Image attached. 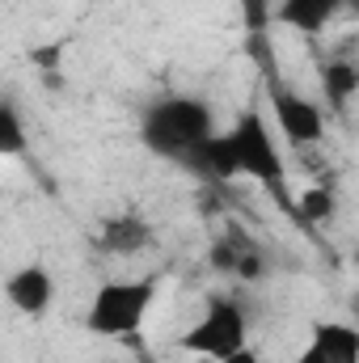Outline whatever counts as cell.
<instances>
[{"label":"cell","instance_id":"cell-8","mask_svg":"<svg viewBox=\"0 0 359 363\" xmlns=\"http://www.w3.org/2000/svg\"><path fill=\"white\" fill-rule=\"evenodd\" d=\"M93 245L106 258H140V254H148L157 245V228L140 211H110V216L97 220Z\"/></svg>","mask_w":359,"mask_h":363},{"label":"cell","instance_id":"cell-2","mask_svg":"<svg viewBox=\"0 0 359 363\" xmlns=\"http://www.w3.org/2000/svg\"><path fill=\"white\" fill-rule=\"evenodd\" d=\"M140 144L157 157L170 161L186 174L199 169L203 148L216 140L220 123H216V106L199 93H165L153 106H144L140 114Z\"/></svg>","mask_w":359,"mask_h":363},{"label":"cell","instance_id":"cell-16","mask_svg":"<svg viewBox=\"0 0 359 363\" xmlns=\"http://www.w3.org/2000/svg\"><path fill=\"white\" fill-rule=\"evenodd\" d=\"M351 262H355V271H359V245H355V254H351Z\"/></svg>","mask_w":359,"mask_h":363},{"label":"cell","instance_id":"cell-14","mask_svg":"<svg viewBox=\"0 0 359 363\" xmlns=\"http://www.w3.org/2000/svg\"><path fill=\"white\" fill-rule=\"evenodd\" d=\"M237 4H241V17H245L250 38L263 43L267 30H270V21H275V4H270V0H237Z\"/></svg>","mask_w":359,"mask_h":363},{"label":"cell","instance_id":"cell-3","mask_svg":"<svg viewBox=\"0 0 359 363\" xmlns=\"http://www.w3.org/2000/svg\"><path fill=\"white\" fill-rule=\"evenodd\" d=\"M157 296H161V271L136 274V279H106L89 296L85 330L93 338H131L148 321Z\"/></svg>","mask_w":359,"mask_h":363},{"label":"cell","instance_id":"cell-13","mask_svg":"<svg viewBox=\"0 0 359 363\" xmlns=\"http://www.w3.org/2000/svg\"><path fill=\"white\" fill-rule=\"evenodd\" d=\"M26 148H30V140H26V118H21V110H17V101L4 97V101H0V152H4V157H21Z\"/></svg>","mask_w":359,"mask_h":363},{"label":"cell","instance_id":"cell-6","mask_svg":"<svg viewBox=\"0 0 359 363\" xmlns=\"http://www.w3.org/2000/svg\"><path fill=\"white\" fill-rule=\"evenodd\" d=\"M207 262H211V271L220 274V279H233V283H263L267 279V267H270L263 241L245 224H237V220L211 241Z\"/></svg>","mask_w":359,"mask_h":363},{"label":"cell","instance_id":"cell-7","mask_svg":"<svg viewBox=\"0 0 359 363\" xmlns=\"http://www.w3.org/2000/svg\"><path fill=\"white\" fill-rule=\"evenodd\" d=\"M292 363H359V325L351 317H313Z\"/></svg>","mask_w":359,"mask_h":363},{"label":"cell","instance_id":"cell-10","mask_svg":"<svg viewBox=\"0 0 359 363\" xmlns=\"http://www.w3.org/2000/svg\"><path fill=\"white\" fill-rule=\"evenodd\" d=\"M347 9H351V0H279L275 4V26L296 30V34H321Z\"/></svg>","mask_w":359,"mask_h":363},{"label":"cell","instance_id":"cell-5","mask_svg":"<svg viewBox=\"0 0 359 363\" xmlns=\"http://www.w3.org/2000/svg\"><path fill=\"white\" fill-rule=\"evenodd\" d=\"M267 106H270V123H275L283 144L317 148L326 140V110H321V101H313L300 89L283 85V77H275V72H267Z\"/></svg>","mask_w":359,"mask_h":363},{"label":"cell","instance_id":"cell-11","mask_svg":"<svg viewBox=\"0 0 359 363\" xmlns=\"http://www.w3.org/2000/svg\"><path fill=\"white\" fill-rule=\"evenodd\" d=\"M321 89H326V106L343 114L351 106V97L359 93V68L351 60H330L321 68Z\"/></svg>","mask_w":359,"mask_h":363},{"label":"cell","instance_id":"cell-1","mask_svg":"<svg viewBox=\"0 0 359 363\" xmlns=\"http://www.w3.org/2000/svg\"><path fill=\"white\" fill-rule=\"evenodd\" d=\"M194 178H207L216 186L237 178H250L254 186L270 190L283 207H292V186H287V157L279 148V131L263 114V106H245L228 127L216 131V140L203 148V161Z\"/></svg>","mask_w":359,"mask_h":363},{"label":"cell","instance_id":"cell-15","mask_svg":"<svg viewBox=\"0 0 359 363\" xmlns=\"http://www.w3.org/2000/svg\"><path fill=\"white\" fill-rule=\"evenodd\" d=\"M347 317H351V321L359 325V287L351 291V296H347Z\"/></svg>","mask_w":359,"mask_h":363},{"label":"cell","instance_id":"cell-9","mask_svg":"<svg viewBox=\"0 0 359 363\" xmlns=\"http://www.w3.org/2000/svg\"><path fill=\"white\" fill-rule=\"evenodd\" d=\"M4 296H9V304L17 313L43 321L51 313V304H55V274L47 271L43 262H21L17 271H9V279H4Z\"/></svg>","mask_w":359,"mask_h":363},{"label":"cell","instance_id":"cell-4","mask_svg":"<svg viewBox=\"0 0 359 363\" xmlns=\"http://www.w3.org/2000/svg\"><path fill=\"white\" fill-rule=\"evenodd\" d=\"M178 351L211 363H254L250 355V317L237 296H211L194 325L178 338Z\"/></svg>","mask_w":359,"mask_h":363},{"label":"cell","instance_id":"cell-12","mask_svg":"<svg viewBox=\"0 0 359 363\" xmlns=\"http://www.w3.org/2000/svg\"><path fill=\"white\" fill-rule=\"evenodd\" d=\"M292 211H296V220H300L304 228H326L330 216H334V190H330V186H304V190L296 194Z\"/></svg>","mask_w":359,"mask_h":363}]
</instances>
